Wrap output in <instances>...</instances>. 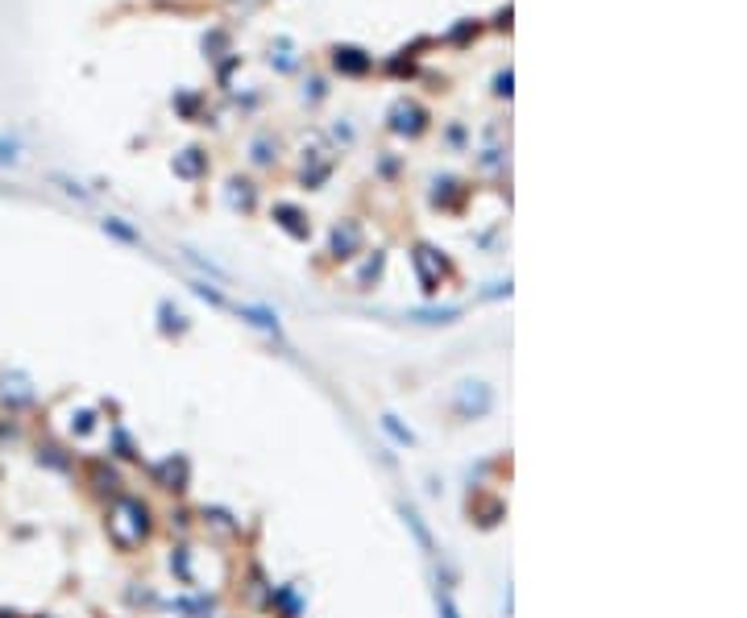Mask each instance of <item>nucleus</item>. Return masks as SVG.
I'll use <instances>...</instances> for the list:
<instances>
[{"mask_svg":"<svg viewBox=\"0 0 747 618\" xmlns=\"http://www.w3.org/2000/svg\"><path fill=\"white\" fill-rule=\"evenodd\" d=\"M440 618H457V610H453V602H449V598H440Z\"/></svg>","mask_w":747,"mask_h":618,"instance_id":"f03ea898","label":"nucleus"},{"mask_svg":"<svg viewBox=\"0 0 747 618\" xmlns=\"http://www.w3.org/2000/svg\"><path fill=\"white\" fill-rule=\"evenodd\" d=\"M337 67H341V71H353V75H362V71H370V59H366L362 50L345 46V50H337Z\"/></svg>","mask_w":747,"mask_h":618,"instance_id":"f257e3e1","label":"nucleus"}]
</instances>
